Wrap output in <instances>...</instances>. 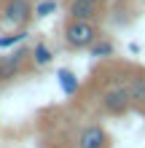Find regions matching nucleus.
Wrapping results in <instances>:
<instances>
[{
	"label": "nucleus",
	"instance_id": "1",
	"mask_svg": "<svg viewBox=\"0 0 145 148\" xmlns=\"http://www.w3.org/2000/svg\"><path fill=\"white\" fill-rule=\"evenodd\" d=\"M129 67H132V62H116L110 57L105 65H99L91 73V81L86 84V89L91 94V102L99 110V116L121 119L126 113H132Z\"/></svg>",
	"mask_w": 145,
	"mask_h": 148
},
{
	"label": "nucleus",
	"instance_id": "2",
	"mask_svg": "<svg viewBox=\"0 0 145 148\" xmlns=\"http://www.w3.org/2000/svg\"><path fill=\"white\" fill-rule=\"evenodd\" d=\"M46 124L43 148H113V137L94 116H73L67 113L62 119H51V113L40 119Z\"/></svg>",
	"mask_w": 145,
	"mask_h": 148
},
{
	"label": "nucleus",
	"instance_id": "3",
	"mask_svg": "<svg viewBox=\"0 0 145 148\" xmlns=\"http://www.w3.org/2000/svg\"><path fill=\"white\" fill-rule=\"evenodd\" d=\"M102 38V24L89 19H67L62 24V43L67 51H89L91 43Z\"/></svg>",
	"mask_w": 145,
	"mask_h": 148
},
{
	"label": "nucleus",
	"instance_id": "4",
	"mask_svg": "<svg viewBox=\"0 0 145 148\" xmlns=\"http://www.w3.org/2000/svg\"><path fill=\"white\" fill-rule=\"evenodd\" d=\"M35 22V0H0V30H27Z\"/></svg>",
	"mask_w": 145,
	"mask_h": 148
},
{
	"label": "nucleus",
	"instance_id": "5",
	"mask_svg": "<svg viewBox=\"0 0 145 148\" xmlns=\"http://www.w3.org/2000/svg\"><path fill=\"white\" fill-rule=\"evenodd\" d=\"M32 49L30 46H16L11 51H3L0 54V86L22 78L24 73H32Z\"/></svg>",
	"mask_w": 145,
	"mask_h": 148
},
{
	"label": "nucleus",
	"instance_id": "6",
	"mask_svg": "<svg viewBox=\"0 0 145 148\" xmlns=\"http://www.w3.org/2000/svg\"><path fill=\"white\" fill-rule=\"evenodd\" d=\"M129 100H132V113L145 116V67L142 65L129 67Z\"/></svg>",
	"mask_w": 145,
	"mask_h": 148
},
{
	"label": "nucleus",
	"instance_id": "7",
	"mask_svg": "<svg viewBox=\"0 0 145 148\" xmlns=\"http://www.w3.org/2000/svg\"><path fill=\"white\" fill-rule=\"evenodd\" d=\"M108 5L99 3H86V0H65V16L67 19H89V22H102Z\"/></svg>",
	"mask_w": 145,
	"mask_h": 148
},
{
	"label": "nucleus",
	"instance_id": "8",
	"mask_svg": "<svg viewBox=\"0 0 145 148\" xmlns=\"http://www.w3.org/2000/svg\"><path fill=\"white\" fill-rule=\"evenodd\" d=\"M51 62H54V51H51V46L46 40H38L35 46H32V67L40 70V67H48Z\"/></svg>",
	"mask_w": 145,
	"mask_h": 148
},
{
	"label": "nucleus",
	"instance_id": "9",
	"mask_svg": "<svg viewBox=\"0 0 145 148\" xmlns=\"http://www.w3.org/2000/svg\"><path fill=\"white\" fill-rule=\"evenodd\" d=\"M89 54H91V57H97V59H110V57L116 54V43L110 40L108 35H102V38H97L94 43H91Z\"/></svg>",
	"mask_w": 145,
	"mask_h": 148
},
{
	"label": "nucleus",
	"instance_id": "10",
	"mask_svg": "<svg viewBox=\"0 0 145 148\" xmlns=\"http://www.w3.org/2000/svg\"><path fill=\"white\" fill-rule=\"evenodd\" d=\"M59 84H62V92L67 94V97H78L81 81L75 78V73H70V70H59Z\"/></svg>",
	"mask_w": 145,
	"mask_h": 148
},
{
	"label": "nucleus",
	"instance_id": "11",
	"mask_svg": "<svg viewBox=\"0 0 145 148\" xmlns=\"http://www.w3.org/2000/svg\"><path fill=\"white\" fill-rule=\"evenodd\" d=\"M27 38V30H14V32H5V35H0V49H11V46H19V43Z\"/></svg>",
	"mask_w": 145,
	"mask_h": 148
},
{
	"label": "nucleus",
	"instance_id": "12",
	"mask_svg": "<svg viewBox=\"0 0 145 148\" xmlns=\"http://www.w3.org/2000/svg\"><path fill=\"white\" fill-rule=\"evenodd\" d=\"M57 8H59V0H38L35 3V19H43V16L57 14Z\"/></svg>",
	"mask_w": 145,
	"mask_h": 148
},
{
	"label": "nucleus",
	"instance_id": "13",
	"mask_svg": "<svg viewBox=\"0 0 145 148\" xmlns=\"http://www.w3.org/2000/svg\"><path fill=\"white\" fill-rule=\"evenodd\" d=\"M86 3H99V5H108V0H86Z\"/></svg>",
	"mask_w": 145,
	"mask_h": 148
}]
</instances>
